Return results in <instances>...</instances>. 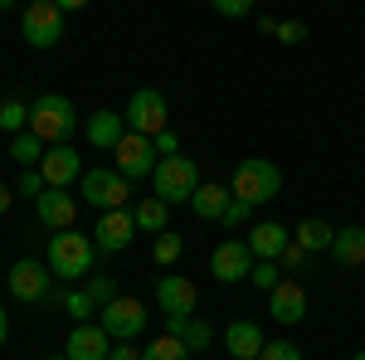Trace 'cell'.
Instances as JSON below:
<instances>
[{
    "instance_id": "2",
    "label": "cell",
    "mask_w": 365,
    "mask_h": 360,
    "mask_svg": "<svg viewBox=\"0 0 365 360\" xmlns=\"http://www.w3.org/2000/svg\"><path fill=\"white\" fill-rule=\"evenodd\" d=\"M29 132L44 137L49 146H58V141H68L78 132V112L63 93H44L39 103H29Z\"/></svg>"
},
{
    "instance_id": "38",
    "label": "cell",
    "mask_w": 365,
    "mask_h": 360,
    "mask_svg": "<svg viewBox=\"0 0 365 360\" xmlns=\"http://www.w3.org/2000/svg\"><path fill=\"white\" fill-rule=\"evenodd\" d=\"M151 141H156V156H180V137H175L170 127H166V132H156Z\"/></svg>"
},
{
    "instance_id": "43",
    "label": "cell",
    "mask_w": 365,
    "mask_h": 360,
    "mask_svg": "<svg viewBox=\"0 0 365 360\" xmlns=\"http://www.w3.org/2000/svg\"><path fill=\"white\" fill-rule=\"evenodd\" d=\"M5 336H10V317H5V307H0V346H5Z\"/></svg>"
},
{
    "instance_id": "27",
    "label": "cell",
    "mask_w": 365,
    "mask_h": 360,
    "mask_svg": "<svg viewBox=\"0 0 365 360\" xmlns=\"http://www.w3.org/2000/svg\"><path fill=\"white\" fill-rule=\"evenodd\" d=\"M0 132H10V137L29 132V103H15V98H5V103H0Z\"/></svg>"
},
{
    "instance_id": "26",
    "label": "cell",
    "mask_w": 365,
    "mask_h": 360,
    "mask_svg": "<svg viewBox=\"0 0 365 360\" xmlns=\"http://www.w3.org/2000/svg\"><path fill=\"white\" fill-rule=\"evenodd\" d=\"M44 151H49V141L34 137V132H20V137H10V156H15L20 166H39V161H44Z\"/></svg>"
},
{
    "instance_id": "18",
    "label": "cell",
    "mask_w": 365,
    "mask_h": 360,
    "mask_svg": "<svg viewBox=\"0 0 365 360\" xmlns=\"http://www.w3.org/2000/svg\"><path fill=\"white\" fill-rule=\"evenodd\" d=\"M268 346V336H263V326L258 322H234L225 331V351L234 360H258V351Z\"/></svg>"
},
{
    "instance_id": "7",
    "label": "cell",
    "mask_w": 365,
    "mask_h": 360,
    "mask_svg": "<svg viewBox=\"0 0 365 360\" xmlns=\"http://www.w3.org/2000/svg\"><path fill=\"white\" fill-rule=\"evenodd\" d=\"M20 34L34 49H54L58 39H63V10H58L54 0H29L25 15H20Z\"/></svg>"
},
{
    "instance_id": "33",
    "label": "cell",
    "mask_w": 365,
    "mask_h": 360,
    "mask_svg": "<svg viewBox=\"0 0 365 360\" xmlns=\"http://www.w3.org/2000/svg\"><path fill=\"white\" fill-rule=\"evenodd\" d=\"M15 190L25 195V200H39V195L49 190V180H44V175H39V166H34V170H25V175H20V180H15Z\"/></svg>"
},
{
    "instance_id": "42",
    "label": "cell",
    "mask_w": 365,
    "mask_h": 360,
    "mask_svg": "<svg viewBox=\"0 0 365 360\" xmlns=\"http://www.w3.org/2000/svg\"><path fill=\"white\" fill-rule=\"evenodd\" d=\"M58 10H63V15H68V10H83V5H93V0H54Z\"/></svg>"
},
{
    "instance_id": "45",
    "label": "cell",
    "mask_w": 365,
    "mask_h": 360,
    "mask_svg": "<svg viewBox=\"0 0 365 360\" xmlns=\"http://www.w3.org/2000/svg\"><path fill=\"white\" fill-rule=\"evenodd\" d=\"M351 360H365V351H356V356H351Z\"/></svg>"
},
{
    "instance_id": "5",
    "label": "cell",
    "mask_w": 365,
    "mask_h": 360,
    "mask_svg": "<svg viewBox=\"0 0 365 360\" xmlns=\"http://www.w3.org/2000/svg\"><path fill=\"white\" fill-rule=\"evenodd\" d=\"M78 195H83V205H93V210H127V200H132V180H127L117 166L113 170L93 166V170H83Z\"/></svg>"
},
{
    "instance_id": "15",
    "label": "cell",
    "mask_w": 365,
    "mask_h": 360,
    "mask_svg": "<svg viewBox=\"0 0 365 360\" xmlns=\"http://www.w3.org/2000/svg\"><path fill=\"white\" fill-rule=\"evenodd\" d=\"M156 302H161V312H166V317H195L200 292H195V282H190V277L166 273L161 282H156Z\"/></svg>"
},
{
    "instance_id": "17",
    "label": "cell",
    "mask_w": 365,
    "mask_h": 360,
    "mask_svg": "<svg viewBox=\"0 0 365 360\" xmlns=\"http://www.w3.org/2000/svg\"><path fill=\"white\" fill-rule=\"evenodd\" d=\"M268 317L282 322V326H297V322L307 317V292H302L297 282H278V287L268 292Z\"/></svg>"
},
{
    "instance_id": "8",
    "label": "cell",
    "mask_w": 365,
    "mask_h": 360,
    "mask_svg": "<svg viewBox=\"0 0 365 360\" xmlns=\"http://www.w3.org/2000/svg\"><path fill=\"white\" fill-rule=\"evenodd\" d=\"M5 287H10L15 302H49L54 273H49V263H39V258H20V263L10 268V277H5Z\"/></svg>"
},
{
    "instance_id": "10",
    "label": "cell",
    "mask_w": 365,
    "mask_h": 360,
    "mask_svg": "<svg viewBox=\"0 0 365 360\" xmlns=\"http://www.w3.org/2000/svg\"><path fill=\"white\" fill-rule=\"evenodd\" d=\"M103 331L113 336V341H137L146 331V307L137 297H113V302H103Z\"/></svg>"
},
{
    "instance_id": "30",
    "label": "cell",
    "mask_w": 365,
    "mask_h": 360,
    "mask_svg": "<svg viewBox=\"0 0 365 360\" xmlns=\"http://www.w3.org/2000/svg\"><path fill=\"white\" fill-rule=\"evenodd\" d=\"M180 341H185V351L195 356V351H210V341H215V331H210V322H195V317H190V322L180 326Z\"/></svg>"
},
{
    "instance_id": "13",
    "label": "cell",
    "mask_w": 365,
    "mask_h": 360,
    "mask_svg": "<svg viewBox=\"0 0 365 360\" xmlns=\"http://www.w3.org/2000/svg\"><path fill=\"white\" fill-rule=\"evenodd\" d=\"M39 175H44L49 185H58V190H68L73 180H83V156H78L68 141H58V146H49V151H44Z\"/></svg>"
},
{
    "instance_id": "39",
    "label": "cell",
    "mask_w": 365,
    "mask_h": 360,
    "mask_svg": "<svg viewBox=\"0 0 365 360\" xmlns=\"http://www.w3.org/2000/svg\"><path fill=\"white\" fill-rule=\"evenodd\" d=\"M108 360H141L137 341H117V346H113V356H108Z\"/></svg>"
},
{
    "instance_id": "3",
    "label": "cell",
    "mask_w": 365,
    "mask_h": 360,
    "mask_svg": "<svg viewBox=\"0 0 365 360\" xmlns=\"http://www.w3.org/2000/svg\"><path fill=\"white\" fill-rule=\"evenodd\" d=\"M200 190V166L190 156H161L151 170V195L166 205H190V195Z\"/></svg>"
},
{
    "instance_id": "29",
    "label": "cell",
    "mask_w": 365,
    "mask_h": 360,
    "mask_svg": "<svg viewBox=\"0 0 365 360\" xmlns=\"http://www.w3.org/2000/svg\"><path fill=\"white\" fill-rule=\"evenodd\" d=\"M253 287H263V292H273L282 282V268H278V258H253V273H249Z\"/></svg>"
},
{
    "instance_id": "16",
    "label": "cell",
    "mask_w": 365,
    "mask_h": 360,
    "mask_svg": "<svg viewBox=\"0 0 365 360\" xmlns=\"http://www.w3.org/2000/svg\"><path fill=\"white\" fill-rule=\"evenodd\" d=\"M34 215H39V224H49V229H73V215H78V200L68 190H58V185H49V190L34 200Z\"/></svg>"
},
{
    "instance_id": "21",
    "label": "cell",
    "mask_w": 365,
    "mask_h": 360,
    "mask_svg": "<svg viewBox=\"0 0 365 360\" xmlns=\"http://www.w3.org/2000/svg\"><path fill=\"white\" fill-rule=\"evenodd\" d=\"M331 258H336L341 268H361L365 263V224H346V229H336Z\"/></svg>"
},
{
    "instance_id": "34",
    "label": "cell",
    "mask_w": 365,
    "mask_h": 360,
    "mask_svg": "<svg viewBox=\"0 0 365 360\" xmlns=\"http://www.w3.org/2000/svg\"><path fill=\"white\" fill-rule=\"evenodd\" d=\"M249 215H253V205H249V200H239V195H234V200L225 205V215H220V224H225V229H239V224L249 220Z\"/></svg>"
},
{
    "instance_id": "19",
    "label": "cell",
    "mask_w": 365,
    "mask_h": 360,
    "mask_svg": "<svg viewBox=\"0 0 365 360\" xmlns=\"http://www.w3.org/2000/svg\"><path fill=\"white\" fill-rule=\"evenodd\" d=\"M287 244H292L287 224L263 220V224H253V229H249V253H253V258H282V249H287Z\"/></svg>"
},
{
    "instance_id": "1",
    "label": "cell",
    "mask_w": 365,
    "mask_h": 360,
    "mask_svg": "<svg viewBox=\"0 0 365 360\" xmlns=\"http://www.w3.org/2000/svg\"><path fill=\"white\" fill-rule=\"evenodd\" d=\"M93 253H98V244L88 239V234H78V229H58L54 239H49V273L63 277V282H73V277H88L93 273Z\"/></svg>"
},
{
    "instance_id": "37",
    "label": "cell",
    "mask_w": 365,
    "mask_h": 360,
    "mask_svg": "<svg viewBox=\"0 0 365 360\" xmlns=\"http://www.w3.org/2000/svg\"><path fill=\"white\" fill-rule=\"evenodd\" d=\"M307 258H312V253L302 249V244H287V249H282V258H278V268H287V273H297V268H302Z\"/></svg>"
},
{
    "instance_id": "6",
    "label": "cell",
    "mask_w": 365,
    "mask_h": 360,
    "mask_svg": "<svg viewBox=\"0 0 365 360\" xmlns=\"http://www.w3.org/2000/svg\"><path fill=\"white\" fill-rule=\"evenodd\" d=\"M127 132H141V137H156V132H166L170 127V103L156 93V88H137L132 98H127Z\"/></svg>"
},
{
    "instance_id": "12",
    "label": "cell",
    "mask_w": 365,
    "mask_h": 360,
    "mask_svg": "<svg viewBox=\"0 0 365 360\" xmlns=\"http://www.w3.org/2000/svg\"><path fill=\"white\" fill-rule=\"evenodd\" d=\"M113 336L103 331V322L93 326V322H78L73 331H68V341H63V356L68 360H108L113 356Z\"/></svg>"
},
{
    "instance_id": "22",
    "label": "cell",
    "mask_w": 365,
    "mask_h": 360,
    "mask_svg": "<svg viewBox=\"0 0 365 360\" xmlns=\"http://www.w3.org/2000/svg\"><path fill=\"white\" fill-rule=\"evenodd\" d=\"M229 200H234L229 185H220V180H200V190L190 195V210H195L200 220H215V224H220V215H225Z\"/></svg>"
},
{
    "instance_id": "31",
    "label": "cell",
    "mask_w": 365,
    "mask_h": 360,
    "mask_svg": "<svg viewBox=\"0 0 365 360\" xmlns=\"http://www.w3.org/2000/svg\"><path fill=\"white\" fill-rule=\"evenodd\" d=\"M93 307H98V297H93L88 287H73V292H63V312H68L73 322H88V317H93Z\"/></svg>"
},
{
    "instance_id": "11",
    "label": "cell",
    "mask_w": 365,
    "mask_h": 360,
    "mask_svg": "<svg viewBox=\"0 0 365 360\" xmlns=\"http://www.w3.org/2000/svg\"><path fill=\"white\" fill-rule=\"evenodd\" d=\"M132 239H137L132 210H103V220H93V244H98V253H127Z\"/></svg>"
},
{
    "instance_id": "36",
    "label": "cell",
    "mask_w": 365,
    "mask_h": 360,
    "mask_svg": "<svg viewBox=\"0 0 365 360\" xmlns=\"http://www.w3.org/2000/svg\"><path fill=\"white\" fill-rule=\"evenodd\" d=\"M225 20H244V15H253V0H210Z\"/></svg>"
},
{
    "instance_id": "41",
    "label": "cell",
    "mask_w": 365,
    "mask_h": 360,
    "mask_svg": "<svg viewBox=\"0 0 365 360\" xmlns=\"http://www.w3.org/2000/svg\"><path fill=\"white\" fill-rule=\"evenodd\" d=\"M10 205H15V190H10V185H5V180H0V215H5V210H10Z\"/></svg>"
},
{
    "instance_id": "9",
    "label": "cell",
    "mask_w": 365,
    "mask_h": 360,
    "mask_svg": "<svg viewBox=\"0 0 365 360\" xmlns=\"http://www.w3.org/2000/svg\"><path fill=\"white\" fill-rule=\"evenodd\" d=\"M113 156H117V170L127 175V180H151V170H156V141L151 137H141V132H127V137L113 146Z\"/></svg>"
},
{
    "instance_id": "35",
    "label": "cell",
    "mask_w": 365,
    "mask_h": 360,
    "mask_svg": "<svg viewBox=\"0 0 365 360\" xmlns=\"http://www.w3.org/2000/svg\"><path fill=\"white\" fill-rule=\"evenodd\" d=\"M258 360H302V351H297L292 341H268V346L258 351Z\"/></svg>"
},
{
    "instance_id": "32",
    "label": "cell",
    "mask_w": 365,
    "mask_h": 360,
    "mask_svg": "<svg viewBox=\"0 0 365 360\" xmlns=\"http://www.w3.org/2000/svg\"><path fill=\"white\" fill-rule=\"evenodd\" d=\"M273 39H282V44H302V39H307V25H302V20H273Z\"/></svg>"
},
{
    "instance_id": "44",
    "label": "cell",
    "mask_w": 365,
    "mask_h": 360,
    "mask_svg": "<svg viewBox=\"0 0 365 360\" xmlns=\"http://www.w3.org/2000/svg\"><path fill=\"white\" fill-rule=\"evenodd\" d=\"M10 5H15V0H0V10H10Z\"/></svg>"
},
{
    "instance_id": "4",
    "label": "cell",
    "mask_w": 365,
    "mask_h": 360,
    "mask_svg": "<svg viewBox=\"0 0 365 360\" xmlns=\"http://www.w3.org/2000/svg\"><path fill=\"white\" fill-rule=\"evenodd\" d=\"M229 190L239 195V200H249V205H268V200L282 190V170L273 166V161H263V156H249V161L234 166Z\"/></svg>"
},
{
    "instance_id": "28",
    "label": "cell",
    "mask_w": 365,
    "mask_h": 360,
    "mask_svg": "<svg viewBox=\"0 0 365 360\" xmlns=\"http://www.w3.org/2000/svg\"><path fill=\"white\" fill-rule=\"evenodd\" d=\"M180 253H185V239H180L175 229L156 234V249H151V258H156L161 268H175V263H180Z\"/></svg>"
},
{
    "instance_id": "24",
    "label": "cell",
    "mask_w": 365,
    "mask_h": 360,
    "mask_svg": "<svg viewBox=\"0 0 365 360\" xmlns=\"http://www.w3.org/2000/svg\"><path fill=\"white\" fill-rule=\"evenodd\" d=\"M331 239H336V229L327 220H297V229H292V244H302L307 253H327Z\"/></svg>"
},
{
    "instance_id": "23",
    "label": "cell",
    "mask_w": 365,
    "mask_h": 360,
    "mask_svg": "<svg viewBox=\"0 0 365 360\" xmlns=\"http://www.w3.org/2000/svg\"><path fill=\"white\" fill-rule=\"evenodd\" d=\"M132 220H137V229H141V234H166V229H170V205L151 195V200L132 205Z\"/></svg>"
},
{
    "instance_id": "14",
    "label": "cell",
    "mask_w": 365,
    "mask_h": 360,
    "mask_svg": "<svg viewBox=\"0 0 365 360\" xmlns=\"http://www.w3.org/2000/svg\"><path fill=\"white\" fill-rule=\"evenodd\" d=\"M210 273L220 277V282H244L253 273V253L244 239H225L220 249L210 253Z\"/></svg>"
},
{
    "instance_id": "20",
    "label": "cell",
    "mask_w": 365,
    "mask_h": 360,
    "mask_svg": "<svg viewBox=\"0 0 365 360\" xmlns=\"http://www.w3.org/2000/svg\"><path fill=\"white\" fill-rule=\"evenodd\" d=\"M83 132H88V141H93V146L113 151L117 141L127 137V117H122V112H93V117L83 122Z\"/></svg>"
},
{
    "instance_id": "46",
    "label": "cell",
    "mask_w": 365,
    "mask_h": 360,
    "mask_svg": "<svg viewBox=\"0 0 365 360\" xmlns=\"http://www.w3.org/2000/svg\"><path fill=\"white\" fill-rule=\"evenodd\" d=\"M44 360H68V356H44Z\"/></svg>"
},
{
    "instance_id": "40",
    "label": "cell",
    "mask_w": 365,
    "mask_h": 360,
    "mask_svg": "<svg viewBox=\"0 0 365 360\" xmlns=\"http://www.w3.org/2000/svg\"><path fill=\"white\" fill-rule=\"evenodd\" d=\"M88 292L98 297V307H103V302H113V282H108V277H93V287H88Z\"/></svg>"
},
{
    "instance_id": "25",
    "label": "cell",
    "mask_w": 365,
    "mask_h": 360,
    "mask_svg": "<svg viewBox=\"0 0 365 360\" xmlns=\"http://www.w3.org/2000/svg\"><path fill=\"white\" fill-rule=\"evenodd\" d=\"M141 360H190V351H185V341L180 336H151L146 346H141Z\"/></svg>"
}]
</instances>
